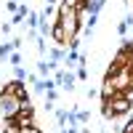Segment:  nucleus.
<instances>
[{"label": "nucleus", "mask_w": 133, "mask_h": 133, "mask_svg": "<svg viewBox=\"0 0 133 133\" xmlns=\"http://www.w3.org/2000/svg\"><path fill=\"white\" fill-rule=\"evenodd\" d=\"M80 19H83V14L77 8H72V5H66L64 0L59 3V11H56V21L64 27V32H66V37H69V43L72 40H77V32H80Z\"/></svg>", "instance_id": "1"}, {"label": "nucleus", "mask_w": 133, "mask_h": 133, "mask_svg": "<svg viewBox=\"0 0 133 133\" xmlns=\"http://www.w3.org/2000/svg\"><path fill=\"white\" fill-rule=\"evenodd\" d=\"M133 109V101L128 96H123V93H117V96H112L109 101H101V115L107 117V120H117V117H125L128 112Z\"/></svg>", "instance_id": "2"}, {"label": "nucleus", "mask_w": 133, "mask_h": 133, "mask_svg": "<svg viewBox=\"0 0 133 133\" xmlns=\"http://www.w3.org/2000/svg\"><path fill=\"white\" fill-rule=\"evenodd\" d=\"M21 107H24V104H21L14 93H8L5 85L0 88V115H3V120L5 117H16V112H19Z\"/></svg>", "instance_id": "3"}, {"label": "nucleus", "mask_w": 133, "mask_h": 133, "mask_svg": "<svg viewBox=\"0 0 133 133\" xmlns=\"http://www.w3.org/2000/svg\"><path fill=\"white\" fill-rule=\"evenodd\" d=\"M5 91H8V93H14L21 104H29V93H27L24 80H16V77H14V80H8V83H5Z\"/></svg>", "instance_id": "4"}, {"label": "nucleus", "mask_w": 133, "mask_h": 133, "mask_svg": "<svg viewBox=\"0 0 133 133\" xmlns=\"http://www.w3.org/2000/svg\"><path fill=\"white\" fill-rule=\"evenodd\" d=\"M16 123H19L21 128H24V125H35V107H32V104H24V107L16 112Z\"/></svg>", "instance_id": "5"}, {"label": "nucleus", "mask_w": 133, "mask_h": 133, "mask_svg": "<svg viewBox=\"0 0 133 133\" xmlns=\"http://www.w3.org/2000/svg\"><path fill=\"white\" fill-rule=\"evenodd\" d=\"M51 37H53L56 45H69V37H66V32H64V27L59 24V21L51 24Z\"/></svg>", "instance_id": "6"}, {"label": "nucleus", "mask_w": 133, "mask_h": 133, "mask_svg": "<svg viewBox=\"0 0 133 133\" xmlns=\"http://www.w3.org/2000/svg\"><path fill=\"white\" fill-rule=\"evenodd\" d=\"M3 133H21V125L16 123V117H5L3 120Z\"/></svg>", "instance_id": "7"}, {"label": "nucleus", "mask_w": 133, "mask_h": 133, "mask_svg": "<svg viewBox=\"0 0 133 133\" xmlns=\"http://www.w3.org/2000/svg\"><path fill=\"white\" fill-rule=\"evenodd\" d=\"M11 53H14V45L11 43H0V61H5Z\"/></svg>", "instance_id": "8"}, {"label": "nucleus", "mask_w": 133, "mask_h": 133, "mask_svg": "<svg viewBox=\"0 0 133 133\" xmlns=\"http://www.w3.org/2000/svg\"><path fill=\"white\" fill-rule=\"evenodd\" d=\"M64 56V53H61V45H56V48H51V61H59Z\"/></svg>", "instance_id": "9"}, {"label": "nucleus", "mask_w": 133, "mask_h": 133, "mask_svg": "<svg viewBox=\"0 0 133 133\" xmlns=\"http://www.w3.org/2000/svg\"><path fill=\"white\" fill-rule=\"evenodd\" d=\"M27 77H29V72L24 66H16V80H27Z\"/></svg>", "instance_id": "10"}, {"label": "nucleus", "mask_w": 133, "mask_h": 133, "mask_svg": "<svg viewBox=\"0 0 133 133\" xmlns=\"http://www.w3.org/2000/svg\"><path fill=\"white\" fill-rule=\"evenodd\" d=\"M21 133H43V130H40L37 123H35V125H24V128H21Z\"/></svg>", "instance_id": "11"}, {"label": "nucleus", "mask_w": 133, "mask_h": 133, "mask_svg": "<svg viewBox=\"0 0 133 133\" xmlns=\"http://www.w3.org/2000/svg\"><path fill=\"white\" fill-rule=\"evenodd\" d=\"M8 61L14 64V66H21V56H19V53H11V56H8Z\"/></svg>", "instance_id": "12"}, {"label": "nucleus", "mask_w": 133, "mask_h": 133, "mask_svg": "<svg viewBox=\"0 0 133 133\" xmlns=\"http://www.w3.org/2000/svg\"><path fill=\"white\" fill-rule=\"evenodd\" d=\"M5 8H8V11H14V14L19 11V5H16V0H8V3H5Z\"/></svg>", "instance_id": "13"}, {"label": "nucleus", "mask_w": 133, "mask_h": 133, "mask_svg": "<svg viewBox=\"0 0 133 133\" xmlns=\"http://www.w3.org/2000/svg\"><path fill=\"white\" fill-rule=\"evenodd\" d=\"M123 133H133V117H130L128 123H125V128H123Z\"/></svg>", "instance_id": "14"}, {"label": "nucleus", "mask_w": 133, "mask_h": 133, "mask_svg": "<svg viewBox=\"0 0 133 133\" xmlns=\"http://www.w3.org/2000/svg\"><path fill=\"white\" fill-rule=\"evenodd\" d=\"M80 133H91V128H80Z\"/></svg>", "instance_id": "15"}, {"label": "nucleus", "mask_w": 133, "mask_h": 133, "mask_svg": "<svg viewBox=\"0 0 133 133\" xmlns=\"http://www.w3.org/2000/svg\"><path fill=\"white\" fill-rule=\"evenodd\" d=\"M45 3H51V5H53V3H56V0H45Z\"/></svg>", "instance_id": "16"}]
</instances>
